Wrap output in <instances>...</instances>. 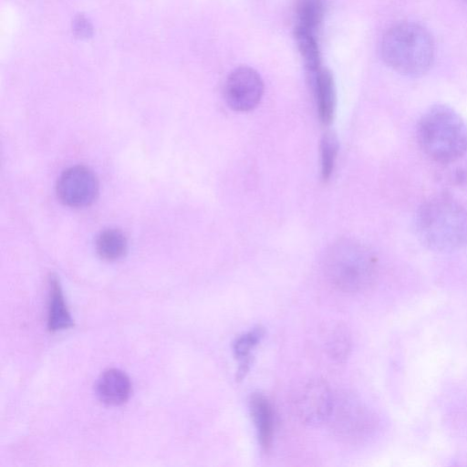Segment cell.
Returning <instances> with one entry per match:
<instances>
[{
	"label": "cell",
	"instance_id": "cell-1",
	"mask_svg": "<svg viewBox=\"0 0 467 467\" xmlns=\"http://www.w3.org/2000/svg\"><path fill=\"white\" fill-rule=\"evenodd\" d=\"M414 228L420 242L434 252H454L467 244V212L447 195L422 202L415 214Z\"/></svg>",
	"mask_w": 467,
	"mask_h": 467
},
{
	"label": "cell",
	"instance_id": "cell-2",
	"mask_svg": "<svg viewBox=\"0 0 467 467\" xmlns=\"http://www.w3.org/2000/svg\"><path fill=\"white\" fill-rule=\"evenodd\" d=\"M417 139L426 156L437 163L449 165L467 152V124L455 109L437 104L421 115Z\"/></svg>",
	"mask_w": 467,
	"mask_h": 467
},
{
	"label": "cell",
	"instance_id": "cell-3",
	"mask_svg": "<svg viewBox=\"0 0 467 467\" xmlns=\"http://www.w3.org/2000/svg\"><path fill=\"white\" fill-rule=\"evenodd\" d=\"M380 54L388 67L407 77H419L432 66L435 47L430 32L414 22L398 23L386 31Z\"/></svg>",
	"mask_w": 467,
	"mask_h": 467
},
{
	"label": "cell",
	"instance_id": "cell-4",
	"mask_svg": "<svg viewBox=\"0 0 467 467\" xmlns=\"http://www.w3.org/2000/svg\"><path fill=\"white\" fill-rule=\"evenodd\" d=\"M328 282L337 290L357 293L367 289L377 275V259L359 243L342 240L334 244L324 260Z\"/></svg>",
	"mask_w": 467,
	"mask_h": 467
},
{
	"label": "cell",
	"instance_id": "cell-5",
	"mask_svg": "<svg viewBox=\"0 0 467 467\" xmlns=\"http://www.w3.org/2000/svg\"><path fill=\"white\" fill-rule=\"evenodd\" d=\"M327 421L340 437L350 441L361 440L368 436L374 424L370 411L348 394H334Z\"/></svg>",
	"mask_w": 467,
	"mask_h": 467
},
{
	"label": "cell",
	"instance_id": "cell-6",
	"mask_svg": "<svg viewBox=\"0 0 467 467\" xmlns=\"http://www.w3.org/2000/svg\"><path fill=\"white\" fill-rule=\"evenodd\" d=\"M264 81L259 73L246 66L234 68L224 83V99L234 111L246 112L260 103L264 95Z\"/></svg>",
	"mask_w": 467,
	"mask_h": 467
},
{
	"label": "cell",
	"instance_id": "cell-7",
	"mask_svg": "<svg viewBox=\"0 0 467 467\" xmlns=\"http://www.w3.org/2000/svg\"><path fill=\"white\" fill-rule=\"evenodd\" d=\"M99 192V182L88 168L75 166L59 177L57 193L59 200L70 207H84L92 203Z\"/></svg>",
	"mask_w": 467,
	"mask_h": 467
},
{
	"label": "cell",
	"instance_id": "cell-8",
	"mask_svg": "<svg viewBox=\"0 0 467 467\" xmlns=\"http://www.w3.org/2000/svg\"><path fill=\"white\" fill-rule=\"evenodd\" d=\"M334 401V393L321 379L306 383L298 394L296 410L302 421L317 425L327 421Z\"/></svg>",
	"mask_w": 467,
	"mask_h": 467
},
{
	"label": "cell",
	"instance_id": "cell-9",
	"mask_svg": "<svg viewBox=\"0 0 467 467\" xmlns=\"http://www.w3.org/2000/svg\"><path fill=\"white\" fill-rule=\"evenodd\" d=\"M317 115L320 122L328 126L332 123L336 111V87L332 73L327 68H319L310 75Z\"/></svg>",
	"mask_w": 467,
	"mask_h": 467
},
{
	"label": "cell",
	"instance_id": "cell-10",
	"mask_svg": "<svg viewBox=\"0 0 467 467\" xmlns=\"http://www.w3.org/2000/svg\"><path fill=\"white\" fill-rule=\"evenodd\" d=\"M249 410L260 446L266 451L272 446L275 432L273 406L265 395L257 392L250 396Z\"/></svg>",
	"mask_w": 467,
	"mask_h": 467
},
{
	"label": "cell",
	"instance_id": "cell-11",
	"mask_svg": "<svg viewBox=\"0 0 467 467\" xmlns=\"http://www.w3.org/2000/svg\"><path fill=\"white\" fill-rule=\"evenodd\" d=\"M130 381L121 370L110 368L100 376L97 383L99 400L108 405H120L127 401L130 394Z\"/></svg>",
	"mask_w": 467,
	"mask_h": 467
},
{
	"label": "cell",
	"instance_id": "cell-12",
	"mask_svg": "<svg viewBox=\"0 0 467 467\" xmlns=\"http://www.w3.org/2000/svg\"><path fill=\"white\" fill-rule=\"evenodd\" d=\"M49 305L47 327L50 331H58L73 325L72 318L66 306L61 287L54 276L49 279Z\"/></svg>",
	"mask_w": 467,
	"mask_h": 467
},
{
	"label": "cell",
	"instance_id": "cell-13",
	"mask_svg": "<svg viewBox=\"0 0 467 467\" xmlns=\"http://www.w3.org/2000/svg\"><path fill=\"white\" fill-rule=\"evenodd\" d=\"M325 0H296V26L317 32L325 16Z\"/></svg>",
	"mask_w": 467,
	"mask_h": 467
},
{
	"label": "cell",
	"instance_id": "cell-14",
	"mask_svg": "<svg viewBox=\"0 0 467 467\" xmlns=\"http://www.w3.org/2000/svg\"><path fill=\"white\" fill-rule=\"evenodd\" d=\"M295 39L307 72L314 74L322 67L317 34L295 27Z\"/></svg>",
	"mask_w": 467,
	"mask_h": 467
},
{
	"label": "cell",
	"instance_id": "cell-15",
	"mask_svg": "<svg viewBox=\"0 0 467 467\" xmlns=\"http://www.w3.org/2000/svg\"><path fill=\"white\" fill-rule=\"evenodd\" d=\"M128 242L125 234L117 229L101 232L96 240L98 254L104 260L115 261L127 252Z\"/></svg>",
	"mask_w": 467,
	"mask_h": 467
},
{
	"label": "cell",
	"instance_id": "cell-16",
	"mask_svg": "<svg viewBox=\"0 0 467 467\" xmlns=\"http://www.w3.org/2000/svg\"><path fill=\"white\" fill-rule=\"evenodd\" d=\"M264 336L261 327L254 328L240 336L234 344V352L240 360L238 378L242 379L247 372L250 365L251 351L260 342Z\"/></svg>",
	"mask_w": 467,
	"mask_h": 467
},
{
	"label": "cell",
	"instance_id": "cell-17",
	"mask_svg": "<svg viewBox=\"0 0 467 467\" xmlns=\"http://www.w3.org/2000/svg\"><path fill=\"white\" fill-rule=\"evenodd\" d=\"M338 140L332 131L326 132L320 142L321 177L327 182L331 177L338 152Z\"/></svg>",
	"mask_w": 467,
	"mask_h": 467
},
{
	"label": "cell",
	"instance_id": "cell-18",
	"mask_svg": "<svg viewBox=\"0 0 467 467\" xmlns=\"http://www.w3.org/2000/svg\"><path fill=\"white\" fill-rule=\"evenodd\" d=\"M349 349V340L346 331L337 328L329 340V351L333 358H345Z\"/></svg>",
	"mask_w": 467,
	"mask_h": 467
},
{
	"label": "cell",
	"instance_id": "cell-19",
	"mask_svg": "<svg viewBox=\"0 0 467 467\" xmlns=\"http://www.w3.org/2000/svg\"><path fill=\"white\" fill-rule=\"evenodd\" d=\"M452 180L457 185H467V168L458 166L454 170Z\"/></svg>",
	"mask_w": 467,
	"mask_h": 467
}]
</instances>
